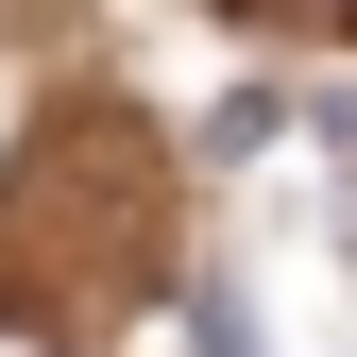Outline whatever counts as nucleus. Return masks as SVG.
Listing matches in <instances>:
<instances>
[{
  "label": "nucleus",
  "mask_w": 357,
  "mask_h": 357,
  "mask_svg": "<svg viewBox=\"0 0 357 357\" xmlns=\"http://www.w3.org/2000/svg\"><path fill=\"white\" fill-rule=\"evenodd\" d=\"M204 357H255V306H238V273H204Z\"/></svg>",
  "instance_id": "1"
},
{
  "label": "nucleus",
  "mask_w": 357,
  "mask_h": 357,
  "mask_svg": "<svg viewBox=\"0 0 357 357\" xmlns=\"http://www.w3.org/2000/svg\"><path fill=\"white\" fill-rule=\"evenodd\" d=\"M238 17H357V0H238Z\"/></svg>",
  "instance_id": "2"
}]
</instances>
